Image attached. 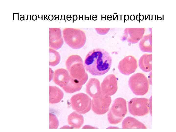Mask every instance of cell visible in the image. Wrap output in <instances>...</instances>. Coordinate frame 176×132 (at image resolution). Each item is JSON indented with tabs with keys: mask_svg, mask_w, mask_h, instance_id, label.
I'll return each instance as SVG.
<instances>
[{
	"mask_svg": "<svg viewBox=\"0 0 176 132\" xmlns=\"http://www.w3.org/2000/svg\"><path fill=\"white\" fill-rule=\"evenodd\" d=\"M112 62V57L108 52L103 49L96 48L87 55L84 66L86 71L92 75L100 76L109 71Z\"/></svg>",
	"mask_w": 176,
	"mask_h": 132,
	"instance_id": "1",
	"label": "cell"
},
{
	"mask_svg": "<svg viewBox=\"0 0 176 132\" xmlns=\"http://www.w3.org/2000/svg\"><path fill=\"white\" fill-rule=\"evenodd\" d=\"M66 66L71 78L77 84L82 86L88 80V75L81 57L77 55H71L66 60Z\"/></svg>",
	"mask_w": 176,
	"mask_h": 132,
	"instance_id": "2",
	"label": "cell"
},
{
	"mask_svg": "<svg viewBox=\"0 0 176 132\" xmlns=\"http://www.w3.org/2000/svg\"><path fill=\"white\" fill-rule=\"evenodd\" d=\"M63 36L65 43L71 48L80 49L85 45L86 36L83 30L75 28H65L62 31Z\"/></svg>",
	"mask_w": 176,
	"mask_h": 132,
	"instance_id": "3",
	"label": "cell"
},
{
	"mask_svg": "<svg viewBox=\"0 0 176 132\" xmlns=\"http://www.w3.org/2000/svg\"><path fill=\"white\" fill-rule=\"evenodd\" d=\"M53 80L67 93H73L82 88L72 79L68 71L63 68L58 69L55 71Z\"/></svg>",
	"mask_w": 176,
	"mask_h": 132,
	"instance_id": "4",
	"label": "cell"
},
{
	"mask_svg": "<svg viewBox=\"0 0 176 132\" xmlns=\"http://www.w3.org/2000/svg\"><path fill=\"white\" fill-rule=\"evenodd\" d=\"M126 102L121 98H118L114 100L108 114V120L112 124L120 122L127 113Z\"/></svg>",
	"mask_w": 176,
	"mask_h": 132,
	"instance_id": "5",
	"label": "cell"
},
{
	"mask_svg": "<svg viewBox=\"0 0 176 132\" xmlns=\"http://www.w3.org/2000/svg\"><path fill=\"white\" fill-rule=\"evenodd\" d=\"M129 86L137 95H143L148 92L149 84L146 76L143 74L137 73L132 75L129 80Z\"/></svg>",
	"mask_w": 176,
	"mask_h": 132,
	"instance_id": "6",
	"label": "cell"
},
{
	"mask_svg": "<svg viewBox=\"0 0 176 132\" xmlns=\"http://www.w3.org/2000/svg\"><path fill=\"white\" fill-rule=\"evenodd\" d=\"M150 102L145 98H134L128 102L130 113L134 116H143L149 112Z\"/></svg>",
	"mask_w": 176,
	"mask_h": 132,
	"instance_id": "7",
	"label": "cell"
},
{
	"mask_svg": "<svg viewBox=\"0 0 176 132\" xmlns=\"http://www.w3.org/2000/svg\"><path fill=\"white\" fill-rule=\"evenodd\" d=\"M70 104L73 109L77 112L84 114L90 110L91 99L86 94L80 93L72 96L70 99Z\"/></svg>",
	"mask_w": 176,
	"mask_h": 132,
	"instance_id": "8",
	"label": "cell"
},
{
	"mask_svg": "<svg viewBox=\"0 0 176 132\" xmlns=\"http://www.w3.org/2000/svg\"><path fill=\"white\" fill-rule=\"evenodd\" d=\"M111 101L110 96L102 94L99 96L93 98L91 101L93 111L99 115L105 114L108 111Z\"/></svg>",
	"mask_w": 176,
	"mask_h": 132,
	"instance_id": "9",
	"label": "cell"
},
{
	"mask_svg": "<svg viewBox=\"0 0 176 132\" xmlns=\"http://www.w3.org/2000/svg\"><path fill=\"white\" fill-rule=\"evenodd\" d=\"M100 88L103 94L109 96L113 95L118 88L117 78L113 74L107 75L101 83Z\"/></svg>",
	"mask_w": 176,
	"mask_h": 132,
	"instance_id": "10",
	"label": "cell"
},
{
	"mask_svg": "<svg viewBox=\"0 0 176 132\" xmlns=\"http://www.w3.org/2000/svg\"><path fill=\"white\" fill-rule=\"evenodd\" d=\"M138 67L137 61L133 56H126L119 62L118 68L122 74L129 75L133 73Z\"/></svg>",
	"mask_w": 176,
	"mask_h": 132,
	"instance_id": "11",
	"label": "cell"
},
{
	"mask_svg": "<svg viewBox=\"0 0 176 132\" xmlns=\"http://www.w3.org/2000/svg\"><path fill=\"white\" fill-rule=\"evenodd\" d=\"M64 43L61 29L60 28H50V47L57 50L62 47Z\"/></svg>",
	"mask_w": 176,
	"mask_h": 132,
	"instance_id": "12",
	"label": "cell"
},
{
	"mask_svg": "<svg viewBox=\"0 0 176 132\" xmlns=\"http://www.w3.org/2000/svg\"><path fill=\"white\" fill-rule=\"evenodd\" d=\"M86 92L93 98L97 97L102 94L99 80L95 78H90L86 84Z\"/></svg>",
	"mask_w": 176,
	"mask_h": 132,
	"instance_id": "13",
	"label": "cell"
},
{
	"mask_svg": "<svg viewBox=\"0 0 176 132\" xmlns=\"http://www.w3.org/2000/svg\"><path fill=\"white\" fill-rule=\"evenodd\" d=\"M68 124L71 126L72 128H79L83 124L84 118L81 115L74 111L68 116L67 119Z\"/></svg>",
	"mask_w": 176,
	"mask_h": 132,
	"instance_id": "14",
	"label": "cell"
},
{
	"mask_svg": "<svg viewBox=\"0 0 176 132\" xmlns=\"http://www.w3.org/2000/svg\"><path fill=\"white\" fill-rule=\"evenodd\" d=\"M49 102L51 104L57 103L63 98L64 93L58 87L55 86H49Z\"/></svg>",
	"mask_w": 176,
	"mask_h": 132,
	"instance_id": "15",
	"label": "cell"
},
{
	"mask_svg": "<svg viewBox=\"0 0 176 132\" xmlns=\"http://www.w3.org/2000/svg\"><path fill=\"white\" fill-rule=\"evenodd\" d=\"M122 128L123 129L147 128L143 123L131 117H128L123 120L122 123Z\"/></svg>",
	"mask_w": 176,
	"mask_h": 132,
	"instance_id": "16",
	"label": "cell"
},
{
	"mask_svg": "<svg viewBox=\"0 0 176 132\" xmlns=\"http://www.w3.org/2000/svg\"><path fill=\"white\" fill-rule=\"evenodd\" d=\"M152 55L145 54L142 56L139 61L140 69L145 72H149L152 70Z\"/></svg>",
	"mask_w": 176,
	"mask_h": 132,
	"instance_id": "17",
	"label": "cell"
},
{
	"mask_svg": "<svg viewBox=\"0 0 176 132\" xmlns=\"http://www.w3.org/2000/svg\"><path fill=\"white\" fill-rule=\"evenodd\" d=\"M49 65L52 66H56L60 62V55L58 52L51 48L49 49Z\"/></svg>",
	"mask_w": 176,
	"mask_h": 132,
	"instance_id": "18",
	"label": "cell"
},
{
	"mask_svg": "<svg viewBox=\"0 0 176 132\" xmlns=\"http://www.w3.org/2000/svg\"><path fill=\"white\" fill-rule=\"evenodd\" d=\"M140 47L141 50L144 52H152L151 40L149 38H145L140 42Z\"/></svg>",
	"mask_w": 176,
	"mask_h": 132,
	"instance_id": "19",
	"label": "cell"
},
{
	"mask_svg": "<svg viewBox=\"0 0 176 132\" xmlns=\"http://www.w3.org/2000/svg\"><path fill=\"white\" fill-rule=\"evenodd\" d=\"M49 80H51L53 78L54 75V72L52 69L49 68Z\"/></svg>",
	"mask_w": 176,
	"mask_h": 132,
	"instance_id": "20",
	"label": "cell"
}]
</instances>
